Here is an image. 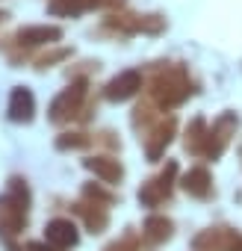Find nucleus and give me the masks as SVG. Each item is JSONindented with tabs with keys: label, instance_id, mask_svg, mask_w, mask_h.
Returning a JSON list of instances; mask_svg holds the SVG:
<instances>
[{
	"label": "nucleus",
	"instance_id": "6e6552de",
	"mask_svg": "<svg viewBox=\"0 0 242 251\" xmlns=\"http://www.w3.org/2000/svg\"><path fill=\"white\" fill-rule=\"evenodd\" d=\"M103 251H139V239H136V236H124L121 242H112V245L103 248Z\"/></svg>",
	"mask_w": 242,
	"mask_h": 251
},
{
	"label": "nucleus",
	"instance_id": "1a4fd4ad",
	"mask_svg": "<svg viewBox=\"0 0 242 251\" xmlns=\"http://www.w3.org/2000/svg\"><path fill=\"white\" fill-rule=\"evenodd\" d=\"M30 251H62V248H59V245H53V242H50V245H45V242H33V245H30Z\"/></svg>",
	"mask_w": 242,
	"mask_h": 251
},
{
	"label": "nucleus",
	"instance_id": "f03ea898",
	"mask_svg": "<svg viewBox=\"0 0 242 251\" xmlns=\"http://www.w3.org/2000/svg\"><path fill=\"white\" fill-rule=\"evenodd\" d=\"M27 222V201H0V233L3 236H12L24 227Z\"/></svg>",
	"mask_w": 242,
	"mask_h": 251
},
{
	"label": "nucleus",
	"instance_id": "9d476101",
	"mask_svg": "<svg viewBox=\"0 0 242 251\" xmlns=\"http://www.w3.org/2000/svg\"><path fill=\"white\" fill-rule=\"evenodd\" d=\"M9 251H18V248H9Z\"/></svg>",
	"mask_w": 242,
	"mask_h": 251
},
{
	"label": "nucleus",
	"instance_id": "0eeeda50",
	"mask_svg": "<svg viewBox=\"0 0 242 251\" xmlns=\"http://www.w3.org/2000/svg\"><path fill=\"white\" fill-rule=\"evenodd\" d=\"M89 169H95V172L103 175L106 180H118V177H121V169H118L115 163H106V160H95V163H89Z\"/></svg>",
	"mask_w": 242,
	"mask_h": 251
},
{
	"label": "nucleus",
	"instance_id": "20e7f679",
	"mask_svg": "<svg viewBox=\"0 0 242 251\" xmlns=\"http://www.w3.org/2000/svg\"><path fill=\"white\" fill-rule=\"evenodd\" d=\"M169 236H171V222H169V219H163V216H151V219L145 222V230H142V242H145L148 248H154V245L166 242Z\"/></svg>",
	"mask_w": 242,
	"mask_h": 251
},
{
	"label": "nucleus",
	"instance_id": "7ed1b4c3",
	"mask_svg": "<svg viewBox=\"0 0 242 251\" xmlns=\"http://www.w3.org/2000/svg\"><path fill=\"white\" fill-rule=\"evenodd\" d=\"M77 227L68 222V219H53L48 225V242L59 245V248H68V245H77Z\"/></svg>",
	"mask_w": 242,
	"mask_h": 251
},
{
	"label": "nucleus",
	"instance_id": "f257e3e1",
	"mask_svg": "<svg viewBox=\"0 0 242 251\" xmlns=\"http://www.w3.org/2000/svg\"><path fill=\"white\" fill-rule=\"evenodd\" d=\"M207 245H210V251H242V236L233 233V230L218 227V230H207V233H201L195 239L198 251H204Z\"/></svg>",
	"mask_w": 242,
	"mask_h": 251
},
{
	"label": "nucleus",
	"instance_id": "39448f33",
	"mask_svg": "<svg viewBox=\"0 0 242 251\" xmlns=\"http://www.w3.org/2000/svg\"><path fill=\"white\" fill-rule=\"evenodd\" d=\"M186 192H192V195H198V198H207L210 195V177H207V172H192L189 177H186Z\"/></svg>",
	"mask_w": 242,
	"mask_h": 251
},
{
	"label": "nucleus",
	"instance_id": "423d86ee",
	"mask_svg": "<svg viewBox=\"0 0 242 251\" xmlns=\"http://www.w3.org/2000/svg\"><path fill=\"white\" fill-rule=\"evenodd\" d=\"M30 112H33V98H30L27 92H18V95H15V100H12V118L27 121V118H30Z\"/></svg>",
	"mask_w": 242,
	"mask_h": 251
}]
</instances>
